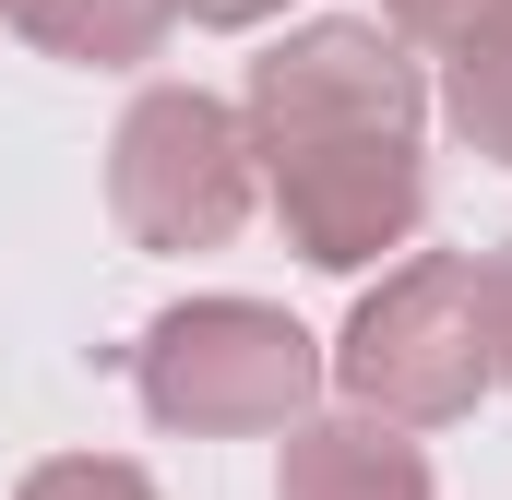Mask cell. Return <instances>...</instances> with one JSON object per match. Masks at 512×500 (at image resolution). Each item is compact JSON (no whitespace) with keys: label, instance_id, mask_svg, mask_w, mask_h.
Wrapping results in <instances>:
<instances>
[{"label":"cell","instance_id":"obj_11","mask_svg":"<svg viewBox=\"0 0 512 500\" xmlns=\"http://www.w3.org/2000/svg\"><path fill=\"white\" fill-rule=\"evenodd\" d=\"M179 12H191V24H227V36H239V24H274L286 0H179Z\"/></svg>","mask_w":512,"mask_h":500},{"label":"cell","instance_id":"obj_1","mask_svg":"<svg viewBox=\"0 0 512 500\" xmlns=\"http://www.w3.org/2000/svg\"><path fill=\"white\" fill-rule=\"evenodd\" d=\"M251 167L262 203L298 262L322 274H370L382 250H405L429 227V84H417V48L382 36L370 12H322L298 36H274L251 60Z\"/></svg>","mask_w":512,"mask_h":500},{"label":"cell","instance_id":"obj_10","mask_svg":"<svg viewBox=\"0 0 512 500\" xmlns=\"http://www.w3.org/2000/svg\"><path fill=\"white\" fill-rule=\"evenodd\" d=\"M477 286H489V370L512 381V239H501V262H477Z\"/></svg>","mask_w":512,"mask_h":500},{"label":"cell","instance_id":"obj_3","mask_svg":"<svg viewBox=\"0 0 512 500\" xmlns=\"http://www.w3.org/2000/svg\"><path fill=\"white\" fill-rule=\"evenodd\" d=\"M131 393L155 429L191 441H239V429H298L322 393V346L274 310V298H179L143 322Z\"/></svg>","mask_w":512,"mask_h":500},{"label":"cell","instance_id":"obj_6","mask_svg":"<svg viewBox=\"0 0 512 500\" xmlns=\"http://www.w3.org/2000/svg\"><path fill=\"white\" fill-rule=\"evenodd\" d=\"M0 24L72 72H143L179 24V0H0Z\"/></svg>","mask_w":512,"mask_h":500},{"label":"cell","instance_id":"obj_2","mask_svg":"<svg viewBox=\"0 0 512 500\" xmlns=\"http://www.w3.org/2000/svg\"><path fill=\"white\" fill-rule=\"evenodd\" d=\"M322 370L346 381V417H382V429H453L477 417L489 393V286L465 250H405L382 286L346 310L334 358Z\"/></svg>","mask_w":512,"mask_h":500},{"label":"cell","instance_id":"obj_5","mask_svg":"<svg viewBox=\"0 0 512 500\" xmlns=\"http://www.w3.org/2000/svg\"><path fill=\"white\" fill-rule=\"evenodd\" d=\"M274 500H429V453L382 417H298Z\"/></svg>","mask_w":512,"mask_h":500},{"label":"cell","instance_id":"obj_8","mask_svg":"<svg viewBox=\"0 0 512 500\" xmlns=\"http://www.w3.org/2000/svg\"><path fill=\"white\" fill-rule=\"evenodd\" d=\"M370 24H382V36H405V48H441V60H465L489 24H512V0H382Z\"/></svg>","mask_w":512,"mask_h":500},{"label":"cell","instance_id":"obj_7","mask_svg":"<svg viewBox=\"0 0 512 500\" xmlns=\"http://www.w3.org/2000/svg\"><path fill=\"white\" fill-rule=\"evenodd\" d=\"M441 120L465 131L489 167H512V24H489V36L441 72Z\"/></svg>","mask_w":512,"mask_h":500},{"label":"cell","instance_id":"obj_9","mask_svg":"<svg viewBox=\"0 0 512 500\" xmlns=\"http://www.w3.org/2000/svg\"><path fill=\"white\" fill-rule=\"evenodd\" d=\"M12 500H155V477H143L131 453H48Z\"/></svg>","mask_w":512,"mask_h":500},{"label":"cell","instance_id":"obj_4","mask_svg":"<svg viewBox=\"0 0 512 500\" xmlns=\"http://www.w3.org/2000/svg\"><path fill=\"white\" fill-rule=\"evenodd\" d=\"M262 203L251 120L203 84H143L108 131V215L131 250H227Z\"/></svg>","mask_w":512,"mask_h":500}]
</instances>
